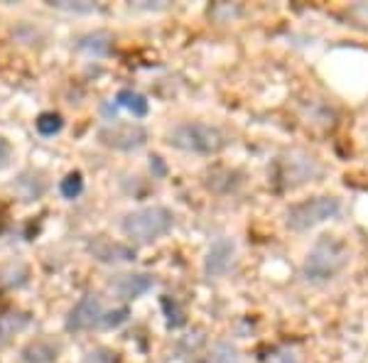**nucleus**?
Listing matches in <instances>:
<instances>
[{
	"label": "nucleus",
	"mask_w": 368,
	"mask_h": 363,
	"mask_svg": "<svg viewBox=\"0 0 368 363\" xmlns=\"http://www.w3.org/2000/svg\"><path fill=\"white\" fill-rule=\"evenodd\" d=\"M81 363H120V358L111 348H94V351H88L83 356Z\"/></svg>",
	"instance_id": "2eb2a0df"
},
{
	"label": "nucleus",
	"mask_w": 368,
	"mask_h": 363,
	"mask_svg": "<svg viewBox=\"0 0 368 363\" xmlns=\"http://www.w3.org/2000/svg\"><path fill=\"white\" fill-rule=\"evenodd\" d=\"M342 209L337 197H312L305 202L290 207V211L285 213V223L290 231H310L319 223L334 218Z\"/></svg>",
	"instance_id": "20e7f679"
},
{
	"label": "nucleus",
	"mask_w": 368,
	"mask_h": 363,
	"mask_svg": "<svg viewBox=\"0 0 368 363\" xmlns=\"http://www.w3.org/2000/svg\"><path fill=\"white\" fill-rule=\"evenodd\" d=\"M115 104H118L120 108L128 111V113H133L135 118H145L147 111H150V104H147L145 96L138 94V91H133V88H123V91H118Z\"/></svg>",
	"instance_id": "9b49d317"
},
{
	"label": "nucleus",
	"mask_w": 368,
	"mask_h": 363,
	"mask_svg": "<svg viewBox=\"0 0 368 363\" xmlns=\"http://www.w3.org/2000/svg\"><path fill=\"white\" fill-rule=\"evenodd\" d=\"M152 285H155V280H152V275H145V273H125V275H118L115 280H111V290L120 300H138L147 290H152Z\"/></svg>",
	"instance_id": "1a4fd4ad"
},
{
	"label": "nucleus",
	"mask_w": 368,
	"mask_h": 363,
	"mask_svg": "<svg viewBox=\"0 0 368 363\" xmlns=\"http://www.w3.org/2000/svg\"><path fill=\"white\" fill-rule=\"evenodd\" d=\"M35 128L40 135H45V138H49V135H57L59 130L64 128V120L59 113H42L40 118L35 120Z\"/></svg>",
	"instance_id": "4468645a"
},
{
	"label": "nucleus",
	"mask_w": 368,
	"mask_h": 363,
	"mask_svg": "<svg viewBox=\"0 0 368 363\" xmlns=\"http://www.w3.org/2000/svg\"><path fill=\"white\" fill-rule=\"evenodd\" d=\"M346 265H349L346 243H342L334 236H324L307 253L302 273H305V280L310 282H327V280H334Z\"/></svg>",
	"instance_id": "f257e3e1"
},
{
	"label": "nucleus",
	"mask_w": 368,
	"mask_h": 363,
	"mask_svg": "<svg viewBox=\"0 0 368 363\" xmlns=\"http://www.w3.org/2000/svg\"><path fill=\"white\" fill-rule=\"evenodd\" d=\"M282 179H285L287 187H297V184H305V182H312V177L319 175V165H317L314 157L307 155H287V160H282Z\"/></svg>",
	"instance_id": "6e6552de"
},
{
	"label": "nucleus",
	"mask_w": 368,
	"mask_h": 363,
	"mask_svg": "<svg viewBox=\"0 0 368 363\" xmlns=\"http://www.w3.org/2000/svg\"><path fill=\"white\" fill-rule=\"evenodd\" d=\"M172 221H175V216H172L170 209L143 207L125 213V218L120 221V229H123L125 239H130L133 243L147 245L160 241L165 234H170Z\"/></svg>",
	"instance_id": "f03ea898"
},
{
	"label": "nucleus",
	"mask_w": 368,
	"mask_h": 363,
	"mask_svg": "<svg viewBox=\"0 0 368 363\" xmlns=\"http://www.w3.org/2000/svg\"><path fill=\"white\" fill-rule=\"evenodd\" d=\"M236 258V243L228 236H218L207 250L204 258V275L207 277H223L231 270Z\"/></svg>",
	"instance_id": "0eeeda50"
},
{
	"label": "nucleus",
	"mask_w": 368,
	"mask_h": 363,
	"mask_svg": "<svg viewBox=\"0 0 368 363\" xmlns=\"http://www.w3.org/2000/svg\"><path fill=\"white\" fill-rule=\"evenodd\" d=\"M25 363H52L57 361V346L49 341H35L22 351Z\"/></svg>",
	"instance_id": "f8f14e48"
},
{
	"label": "nucleus",
	"mask_w": 368,
	"mask_h": 363,
	"mask_svg": "<svg viewBox=\"0 0 368 363\" xmlns=\"http://www.w3.org/2000/svg\"><path fill=\"white\" fill-rule=\"evenodd\" d=\"M13 160V147L6 138H0V170H6Z\"/></svg>",
	"instance_id": "6ab92c4d"
},
{
	"label": "nucleus",
	"mask_w": 368,
	"mask_h": 363,
	"mask_svg": "<svg viewBox=\"0 0 368 363\" xmlns=\"http://www.w3.org/2000/svg\"><path fill=\"white\" fill-rule=\"evenodd\" d=\"M170 143L172 147L184 152H194V155H216L228 145V138L209 123H179L170 130Z\"/></svg>",
	"instance_id": "7ed1b4c3"
},
{
	"label": "nucleus",
	"mask_w": 368,
	"mask_h": 363,
	"mask_svg": "<svg viewBox=\"0 0 368 363\" xmlns=\"http://www.w3.org/2000/svg\"><path fill=\"white\" fill-rule=\"evenodd\" d=\"M211 363H239V351H236L231 344H221V346H216V351H214Z\"/></svg>",
	"instance_id": "dca6fc26"
},
{
	"label": "nucleus",
	"mask_w": 368,
	"mask_h": 363,
	"mask_svg": "<svg viewBox=\"0 0 368 363\" xmlns=\"http://www.w3.org/2000/svg\"><path fill=\"white\" fill-rule=\"evenodd\" d=\"M351 13H353V15L361 17V20H368V6H356Z\"/></svg>",
	"instance_id": "aec40b11"
},
{
	"label": "nucleus",
	"mask_w": 368,
	"mask_h": 363,
	"mask_svg": "<svg viewBox=\"0 0 368 363\" xmlns=\"http://www.w3.org/2000/svg\"><path fill=\"white\" fill-rule=\"evenodd\" d=\"M59 192H62V197L64 199H79L81 197V192H83V177H81V172H69L67 177L62 179V184H59Z\"/></svg>",
	"instance_id": "ddd939ff"
},
{
	"label": "nucleus",
	"mask_w": 368,
	"mask_h": 363,
	"mask_svg": "<svg viewBox=\"0 0 368 363\" xmlns=\"http://www.w3.org/2000/svg\"><path fill=\"white\" fill-rule=\"evenodd\" d=\"M147 140L145 128L138 123H109L99 130V143L113 150H138Z\"/></svg>",
	"instance_id": "39448f33"
},
{
	"label": "nucleus",
	"mask_w": 368,
	"mask_h": 363,
	"mask_svg": "<svg viewBox=\"0 0 368 363\" xmlns=\"http://www.w3.org/2000/svg\"><path fill=\"white\" fill-rule=\"evenodd\" d=\"M91 253H94L96 260L101 263H130L135 258V250L128 248L123 243H113V241L99 239L94 245H91Z\"/></svg>",
	"instance_id": "9d476101"
},
{
	"label": "nucleus",
	"mask_w": 368,
	"mask_h": 363,
	"mask_svg": "<svg viewBox=\"0 0 368 363\" xmlns=\"http://www.w3.org/2000/svg\"><path fill=\"white\" fill-rule=\"evenodd\" d=\"M128 314L130 312L125 309H115V312H109V314H104V319H101V327H106V329H111V327H120V324L128 319Z\"/></svg>",
	"instance_id": "a211bd4d"
},
{
	"label": "nucleus",
	"mask_w": 368,
	"mask_h": 363,
	"mask_svg": "<svg viewBox=\"0 0 368 363\" xmlns=\"http://www.w3.org/2000/svg\"><path fill=\"white\" fill-rule=\"evenodd\" d=\"M101 319H104V307L96 295H86L72 307L67 316V332H88V329L101 327Z\"/></svg>",
	"instance_id": "423d86ee"
},
{
	"label": "nucleus",
	"mask_w": 368,
	"mask_h": 363,
	"mask_svg": "<svg viewBox=\"0 0 368 363\" xmlns=\"http://www.w3.org/2000/svg\"><path fill=\"white\" fill-rule=\"evenodd\" d=\"M265 363H300V358L292 348H275V351L268 353Z\"/></svg>",
	"instance_id": "f3484780"
}]
</instances>
